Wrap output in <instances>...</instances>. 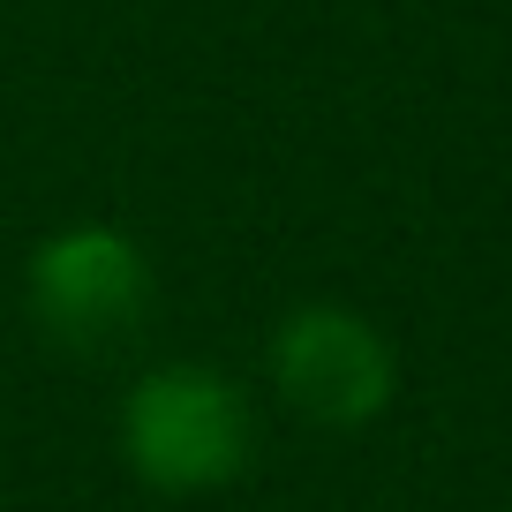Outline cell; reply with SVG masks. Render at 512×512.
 <instances>
[{"label":"cell","mask_w":512,"mask_h":512,"mask_svg":"<svg viewBox=\"0 0 512 512\" xmlns=\"http://www.w3.org/2000/svg\"><path fill=\"white\" fill-rule=\"evenodd\" d=\"M151 309V264L121 226H68L31 256V317L61 347L106 354Z\"/></svg>","instance_id":"7a4b0ae2"},{"label":"cell","mask_w":512,"mask_h":512,"mask_svg":"<svg viewBox=\"0 0 512 512\" xmlns=\"http://www.w3.org/2000/svg\"><path fill=\"white\" fill-rule=\"evenodd\" d=\"M249 445H256V415L241 400V384H226L204 362H166L136 377V392L121 400V452L136 482L166 497L226 490L249 467Z\"/></svg>","instance_id":"6da1fadb"},{"label":"cell","mask_w":512,"mask_h":512,"mask_svg":"<svg viewBox=\"0 0 512 512\" xmlns=\"http://www.w3.org/2000/svg\"><path fill=\"white\" fill-rule=\"evenodd\" d=\"M272 377L294 415L324 422V430H362L392 407L400 369H392V347L369 317L339 302H309L272 332Z\"/></svg>","instance_id":"3957f363"}]
</instances>
